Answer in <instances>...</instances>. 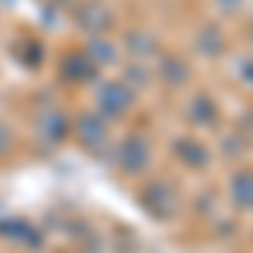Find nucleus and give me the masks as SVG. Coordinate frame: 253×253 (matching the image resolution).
<instances>
[{
    "mask_svg": "<svg viewBox=\"0 0 253 253\" xmlns=\"http://www.w3.org/2000/svg\"><path fill=\"white\" fill-rule=\"evenodd\" d=\"M118 162H122V169L138 172V169L145 166V142H142V138H125L122 149H118Z\"/></svg>",
    "mask_w": 253,
    "mask_h": 253,
    "instance_id": "f257e3e1",
    "label": "nucleus"
},
{
    "mask_svg": "<svg viewBox=\"0 0 253 253\" xmlns=\"http://www.w3.org/2000/svg\"><path fill=\"white\" fill-rule=\"evenodd\" d=\"M101 105L108 108V112H115V115H122L128 105H132V95L125 91V88H115V84H108L105 91H101Z\"/></svg>",
    "mask_w": 253,
    "mask_h": 253,
    "instance_id": "f03ea898",
    "label": "nucleus"
},
{
    "mask_svg": "<svg viewBox=\"0 0 253 253\" xmlns=\"http://www.w3.org/2000/svg\"><path fill=\"white\" fill-rule=\"evenodd\" d=\"M175 149L182 152V159H186L189 166H203V162H206V149H203V145H196V142H189V138L175 142Z\"/></svg>",
    "mask_w": 253,
    "mask_h": 253,
    "instance_id": "7ed1b4c3",
    "label": "nucleus"
},
{
    "mask_svg": "<svg viewBox=\"0 0 253 253\" xmlns=\"http://www.w3.org/2000/svg\"><path fill=\"white\" fill-rule=\"evenodd\" d=\"M233 196H236L240 206H253V175H236Z\"/></svg>",
    "mask_w": 253,
    "mask_h": 253,
    "instance_id": "20e7f679",
    "label": "nucleus"
},
{
    "mask_svg": "<svg viewBox=\"0 0 253 253\" xmlns=\"http://www.w3.org/2000/svg\"><path fill=\"white\" fill-rule=\"evenodd\" d=\"M81 135H84V142H91V145H98V142L105 138V125L91 118V122H84V128H81Z\"/></svg>",
    "mask_w": 253,
    "mask_h": 253,
    "instance_id": "39448f33",
    "label": "nucleus"
},
{
    "mask_svg": "<svg viewBox=\"0 0 253 253\" xmlns=\"http://www.w3.org/2000/svg\"><path fill=\"white\" fill-rule=\"evenodd\" d=\"M81 14H91V27H98V31L108 27V20H105V10H101V7H84Z\"/></svg>",
    "mask_w": 253,
    "mask_h": 253,
    "instance_id": "423d86ee",
    "label": "nucleus"
},
{
    "mask_svg": "<svg viewBox=\"0 0 253 253\" xmlns=\"http://www.w3.org/2000/svg\"><path fill=\"white\" fill-rule=\"evenodd\" d=\"M193 115H203V118H213V108H210V101L206 98H199L193 105Z\"/></svg>",
    "mask_w": 253,
    "mask_h": 253,
    "instance_id": "0eeeda50",
    "label": "nucleus"
}]
</instances>
